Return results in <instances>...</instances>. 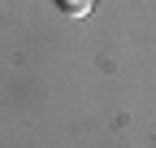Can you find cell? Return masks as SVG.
<instances>
[{"instance_id":"obj_1","label":"cell","mask_w":156,"mask_h":148,"mask_svg":"<svg viewBox=\"0 0 156 148\" xmlns=\"http://www.w3.org/2000/svg\"><path fill=\"white\" fill-rule=\"evenodd\" d=\"M91 5H95V0H56V9H61V13H69V17L91 13Z\"/></svg>"}]
</instances>
